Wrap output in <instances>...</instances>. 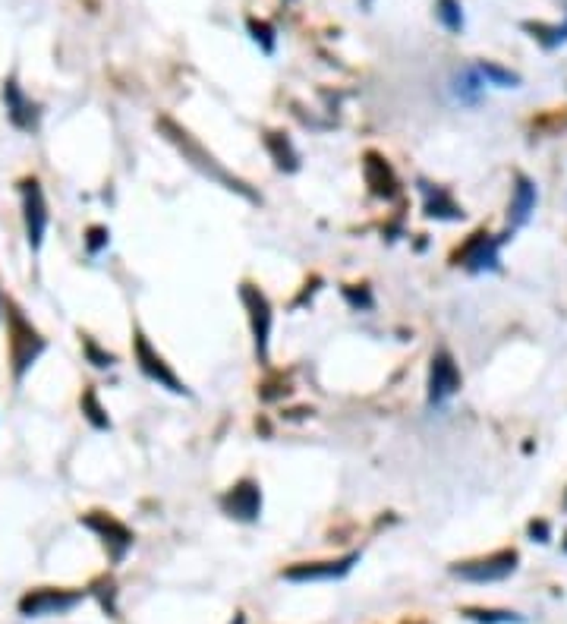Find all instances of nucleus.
<instances>
[{
  "label": "nucleus",
  "mask_w": 567,
  "mask_h": 624,
  "mask_svg": "<svg viewBox=\"0 0 567 624\" xmlns=\"http://www.w3.org/2000/svg\"><path fill=\"white\" fill-rule=\"evenodd\" d=\"M82 413H86V420L95 426V429H111L108 413H104V407H101L98 395H95L92 388H88L86 395H82Z\"/></svg>",
  "instance_id": "nucleus-23"
},
{
  "label": "nucleus",
  "mask_w": 567,
  "mask_h": 624,
  "mask_svg": "<svg viewBox=\"0 0 567 624\" xmlns=\"http://www.w3.org/2000/svg\"><path fill=\"white\" fill-rule=\"evenodd\" d=\"M240 300L246 306V316H249V331H252V344H256V357L259 363H268V344H272V303L262 294L256 284H240Z\"/></svg>",
  "instance_id": "nucleus-4"
},
{
  "label": "nucleus",
  "mask_w": 567,
  "mask_h": 624,
  "mask_svg": "<svg viewBox=\"0 0 567 624\" xmlns=\"http://www.w3.org/2000/svg\"><path fill=\"white\" fill-rule=\"evenodd\" d=\"M530 536L539 539V543H548V536H552V530H548L546 520H533L530 524Z\"/></svg>",
  "instance_id": "nucleus-27"
},
{
  "label": "nucleus",
  "mask_w": 567,
  "mask_h": 624,
  "mask_svg": "<svg viewBox=\"0 0 567 624\" xmlns=\"http://www.w3.org/2000/svg\"><path fill=\"white\" fill-rule=\"evenodd\" d=\"M564 508H567V498H564Z\"/></svg>",
  "instance_id": "nucleus-29"
},
{
  "label": "nucleus",
  "mask_w": 567,
  "mask_h": 624,
  "mask_svg": "<svg viewBox=\"0 0 567 624\" xmlns=\"http://www.w3.org/2000/svg\"><path fill=\"white\" fill-rule=\"evenodd\" d=\"M0 306H4V297H0Z\"/></svg>",
  "instance_id": "nucleus-28"
},
{
  "label": "nucleus",
  "mask_w": 567,
  "mask_h": 624,
  "mask_svg": "<svg viewBox=\"0 0 567 624\" xmlns=\"http://www.w3.org/2000/svg\"><path fill=\"white\" fill-rule=\"evenodd\" d=\"M517 561L520 555L514 549H502L495 555H486V559H476V561H464V565H454L451 574L460 577V581H470V583H495V581H504L517 571Z\"/></svg>",
  "instance_id": "nucleus-6"
},
{
  "label": "nucleus",
  "mask_w": 567,
  "mask_h": 624,
  "mask_svg": "<svg viewBox=\"0 0 567 624\" xmlns=\"http://www.w3.org/2000/svg\"><path fill=\"white\" fill-rule=\"evenodd\" d=\"M482 89H486V80H482L479 66H467V70H460L457 76H454V92H457V98L464 101V104H476Z\"/></svg>",
  "instance_id": "nucleus-18"
},
{
  "label": "nucleus",
  "mask_w": 567,
  "mask_h": 624,
  "mask_svg": "<svg viewBox=\"0 0 567 624\" xmlns=\"http://www.w3.org/2000/svg\"><path fill=\"white\" fill-rule=\"evenodd\" d=\"M133 353H136V363H139V369H142V375L149 381H155V385H161V388H167L171 395H183V397H189L193 391L187 388V381L180 379L177 373L171 369V363H167L165 357H161L155 347H151V341L142 335V331L136 328V335H133Z\"/></svg>",
  "instance_id": "nucleus-3"
},
{
  "label": "nucleus",
  "mask_w": 567,
  "mask_h": 624,
  "mask_svg": "<svg viewBox=\"0 0 567 624\" xmlns=\"http://www.w3.org/2000/svg\"><path fill=\"white\" fill-rule=\"evenodd\" d=\"M80 524L88 527L95 536H101V543H104V549H108V555H111V561H114V565H120V561L126 559V552L133 549V530L126 524H120L114 514L92 511V514L82 517Z\"/></svg>",
  "instance_id": "nucleus-8"
},
{
  "label": "nucleus",
  "mask_w": 567,
  "mask_h": 624,
  "mask_svg": "<svg viewBox=\"0 0 567 624\" xmlns=\"http://www.w3.org/2000/svg\"><path fill=\"white\" fill-rule=\"evenodd\" d=\"M249 32H252V38L262 44V50L272 54L274 50V29L272 26H268V22H259V19H249Z\"/></svg>",
  "instance_id": "nucleus-25"
},
{
  "label": "nucleus",
  "mask_w": 567,
  "mask_h": 624,
  "mask_svg": "<svg viewBox=\"0 0 567 624\" xmlns=\"http://www.w3.org/2000/svg\"><path fill=\"white\" fill-rule=\"evenodd\" d=\"M7 347H10V363H13V379L22 381L26 373L35 366V359L44 353L48 341L38 335V328L22 316V309L13 300H7Z\"/></svg>",
  "instance_id": "nucleus-2"
},
{
  "label": "nucleus",
  "mask_w": 567,
  "mask_h": 624,
  "mask_svg": "<svg viewBox=\"0 0 567 624\" xmlns=\"http://www.w3.org/2000/svg\"><path fill=\"white\" fill-rule=\"evenodd\" d=\"M425 193V215L438 218V221H460L464 218V208L451 199V193L441 187H432V183H419Z\"/></svg>",
  "instance_id": "nucleus-16"
},
{
  "label": "nucleus",
  "mask_w": 567,
  "mask_h": 624,
  "mask_svg": "<svg viewBox=\"0 0 567 624\" xmlns=\"http://www.w3.org/2000/svg\"><path fill=\"white\" fill-rule=\"evenodd\" d=\"M221 511L234 520H243V524H252L262 517V489L259 482L252 480H240L237 486H230L221 496Z\"/></svg>",
  "instance_id": "nucleus-11"
},
{
  "label": "nucleus",
  "mask_w": 567,
  "mask_h": 624,
  "mask_svg": "<svg viewBox=\"0 0 567 624\" xmlns=\"http://www.w3.org/2000/svg\"><path fill=\"white\" fill-rule=\"evenodd\" d=\"M498 246H502V237H492L486 230H476L467 243L460 246L451 256L454 266H464L467 272L482 274V272H495L498 268Z\"/></svg>",
  "instance_id": "nucleus-9"
},
{
  "label": "nucleus",
  "mask_w": 567,
  "mask_h": 624,
  "mask_svg": "<svg viewBox=\"0 0 567 624\" xmlns=\"http://www.w3.org/2000/svg\"><path fill=\"white\" fill-rule=\"evenodd\" d=\"M80 589H57V587H38L19 599V615L26 618H44V615H64L82 603Z\"/></svg>",
  "instance_id": "nucleus-7"
},
{
  "label": "nucleus",
  "mask_w": 567,
  "mask_h": 624,
  "mask_svg": "<svg viewBox=\"0 0 567 624\" xmlns=\"http://www.w3.org/2000/svg\"><path fill=\"white\" fill-rule=\"evenodd\" d=\"M82 353H86L88 363H92V366H98V369L114 366V353L101 351V347L95 344V341H92V337H88V335H82Z\"/></svg>",
  "instance_id": "nucleus-24"
},
{
  "label": "nucleus",
  "mask_w": 567,
  "mask_h": 624,
  "mask_svg": "<svg viewBox=\"0 0 567 624\" xmlns=\"http://www.w3.org/2000/svg\"><path fill=\"white\" fill-rule=\"evenodd\" d=\"M479 73H482V80H486V86H498V89H517L520 86V76L517 73H510V70H504V66H498V64H479Z\"/></svg>",
  "instance_id": "nucleus-20"
},
{
  "label": "nucleus",
  "mask_w": 567,
  "mask_h": 624,
  "mask_svg": "<svg viewBox=\"0 0 567 624\" xmlns=\"http://www.w3.org/2000/svg\"><path fill=\"white\" fill-rule=\"evenodd\" d=\"M4 104H7V117H10V123H13L16 129H22V133H32V129H38V108H35V101L22 92V86L16 80L4 82Z\"/></svg>",
  "instance_id": "nucleus-13"
},
{
  "label": "nucleus",
  "mask_w": 567,
  "mask_h": 624,
  "mask_svg": "<svg viewBox=\"0 0 567 624\" xmlns=\"http://www.w3.org/2000/svg\"><path fill=\"white\" fill-rule=\"evenodd\" d=\"M524 29L533 32L542 48H558V44L567 42V26H546V22H524Z\"/></svg>",
  "instance_id": "nucleus-19"
},
{
  "label": "nucleus",
  "mask_w": 567,
  "mask_h": 624,
  "mask_svg": "<svg viewBox=\"0 0 567 624\" xmlns=\"http://www.w3.org/2000/svg\"><path fill=\"white\" fill-rule=\"evenodd\" d=\"M536 199H539L536 183L526 173H517L514 177V196H510V208H508V234L530 221L533 212H536Z\"/></svg>",
  "instance_id": "nucleus-14"
},
{
  "label": "nucleus",
  "mask_w": 567,
  "mask_h": 624,
  "mask_svg": "<svg viewBox=\"0 0 567 624\" xmlns=\"http://www.w3.org/2000/svg\"><path fill=\"white\" fill-rule=\"evenodd\" d=\"M158 129L165 133V139L167 143H173L180 149V155L189 161L193 167H199L202 173L209 180H215V183H221L224 189H230V193H237V196H243V199H249V202H259V196L252 193L249 187H246L243 180L240 177H234V173L227 171V167L221 165V161L211 155V151H205L199 143L193 139V133L189 129H183L180 123H173L171 117H161L158 120Z\"/></svg>",
  "instance_id": "nucleus-1"
},
{
  "label": "nucleus",
  "mask_w": 567,
  "mask_h": 624,
  "mask_svg": "<svg viewBox=\"0 0 567 624\" xmlns=\"http://www.w3.org/2000/svg\"><path fill=\"white\" fill-rule=\"evenodd\" d=\"M108 240H111V234H108V227H101V224H95V227H88V234H86V246H88V252L92 256H98L104 246H108Z\"/></svg>",
  "instance_id": "nucleus-26"
},
{
  "label": "nucleus",
  "mask_w": 567,
  "mask_h": 624,
  "mask_svg": "<svg viewBox=\"0 0 567 624\" xmlns=\"http://www.w3.org/2000/svg\"><path fill=\"white\" fill-rule=\"evenodd\" d=\"M363 173H366V183L372 187L375 196L381 199H391L397 193V177L391 171V165L375 151H366V161H363Z\"/></svg>",
  "instance_id": "nucleus-15"
},
{
  "label": "nucleus",
  "mask_w": 567,
  "mask_h": 624,
  "mask_svg": "<svg viewBox=\"0 0 567 624\" xmlns=\"http://www.w3.org/2000/svg\"><path fill=\"white\" fill-rule=\"evenodd\" d=\"M435 16L441 19V26H445L448 32H464V10H460L457 0H438L435 4Z\"/></svg>",
  "instance_id": "nucleus-22"
},
{
  "label": "nucleus",
  "mask_w": 567,
  "mask_h": 624,
  "mask_svg": "<svg viewBox=\"0 0 567 624\" xmlns=\"http://www.w3.org/2000/svg\"><path fill=\"white\" fill-rule=\"evenodd\" d=\"M19 196H22V221H26V240H29L32 252L42 250L44 234H48V199H44V189L35 177L19 180Z\"/></svg>",
  "instance_id": "nucleus-5"
},
{
  "label": "nucleus",
  "mask_w": 567,
  "mask_h": 624,
  "mask_svg": "<svg viewBox=\"0 0 567 624\" xmlns=\"http://www.w3.org/2000/svg\"><path fill=\"white\" fill-rule=\"evenodd\" d=\"M265 145H268V151H272V158H274V165H278V171H284V173L300 171V151L290 145L287 136H280V133H268Z\"/></svg>",
  "instance_id": "nucleus-17"
},
{
  "label": "nucleus",
  "mask_w": 567,
  "mask_h": 624,
  "mask_svg": "<svg viewBox=\"0 0 567 624\" xmlns=\"http://www.w3.org/2000/svg\"><path fill=\"white\" fill-rule=\"evenodd\" d=\"M457 388H460L457 363H454L448 347H438L432 353V366H429V407H441L448 397L457 395Z\"/></svg>",
  "instance_id": "nucleus-10"
},
{
  "label": "nucleus",
  "mask_w": 567,
  "mask_h": 624,
  "mask_svg": "<svg viewBox=\"0 0 567 624\" xmlns=\"http://www.w3.org/2000/svg\"><path fill=\"white\" fill-rule=\"evenodd\" d=\"M464 615L476 624H520L524 621L517 612H504V609H464Z\"/></svg>",
  "instance_id": "nucleus-21"
},
{
  "label": "nucleus",
  "mask_w": 567,
  "mask_h": 624,
  "mask_svg": "<svg viewBox=\"0 0 567 624\" xmlns=\"http://www.w3.org/2000/svg\"><path fill=\"white\" fill-rule=\"evenodd\" d=\"M359 561V552H350L338 561H300V565L280 571V577L290 583H312V581H341L353 571Z\"/></svg>",
  "instance_id": "nucleus-12"
}]
</instances>
